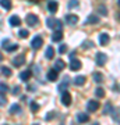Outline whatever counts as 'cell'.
I'll list each match as a JSON object with an SVG mask.
<instances>
[{
  "mask_svg": "<svg viewBox=\"0 0 120 125\" xmlns=\"http://www.w3.org/2000/svg\"><path fill=\"white\" fill-rule=\"evenodd\" d=\"M46 25L50 28V29H56V31H62V21L57 20L54 17H49L46 20Z\"/></svg>",
  "mask_w": 120,
  "mask_h": 125,
  "instance_id": "6da1fadb",
  "label": "cell"
},
{
  "mask_svg": "<svg viewBox=\"0 0 120 125\" xmlns=\"http://www.w3.org/2000/svg\"><path fill=\"white\" fill-rule=\"evenodd\" d=\"M1 49H4L6 52L11 53V52H15V50L18 49V45H17V43H14V45H10L9 39H4L3 42H1Z\"/></svg>",
  "mask_w": 120,
  "mask_h": 125,
  "instance_id": "7a4b0ae2",
  "label": "cell"
},
{
  "mask_svg": "<svg viewBox=\"0 0 120 125\" xmlns=\"http://www.w3.org/2000/svg\"><path fill=\"white\" fill-rule=\"evenodd\" d=\"M31 46H32L34 50L40 49V47L43 46V39H42V36H35V38L32 39V42H31Z\"/></svg>",
  "mask_w": 120,
  "mask_h": 125,
  "instance_id": "3957f363",
  "label": "cell"
},
{
  "mask_svg": "<svg viewBox=\"0 0 120 125\" xmlns=\"http://www.w3.org/2000/svg\"><path fill=\"white\" fill-rule=\"evenodd\" d=\"M68 86H70V78L66 76V78L63 79V82H60V85L57 86V89H59L60 93H63V92H66V90L68 89Z\"/></svg>",
  "mask_w": 120,
  "mask_h": 125,
  "instance_id": "277c9868",
  "label": "cell"
},
{
  "mask_svg": "<svg viewBox=\"0 0 120 125\" xmlns=\"http://www.w3.org/2000/svg\"><path fill=\"white\" fill-rule=\"evenodd\" d=\"M96 64H98L99 67H102V65H105L106 64V60H107V57H106V54L105 53H102V52H99V53H96Z\"/></svg>",
  "mask_w": 120,
  "mask_h": 125,
  "instance_id": "5b68a950",
  "label": "cell"
},
{
  "mask_svg": "<svg viewBox=\"0 0 120 125\" xmlns=\"http://www.w3.org/2000/svg\"><path fill=\"white\" fill-rule=\"evenodd\" d=\"M25 21H27V24L29 27H35L36 24L39 22V20H38V17H36L35 14H28L27 18H25Z\"/></svg>",
  "mask_w": 120,
  "mask_h": 125,
  "instance_id": "8992f818",
  "label": "cell"
},
{
  "mask_svg": "<svg viewBox=\"0 0 120 125\" xmlns=\"http://www.w3.org/2000/svg\"><path fill=\"white\" fill-rule=\"evenodd\" d=\"M99 107H101V104H99V102H96V100H89L88 104H87V108H88V111H91V113H95Z\"/></svg>",
  "mask_w": 120,
  "mask_h": 125,
  "instance_id": "52a82bcc",
  "label": "cell"
},
{
  "mask_svg": "<svg viewBox=\"0 0 120 125\" xmlns=\"http://www.w3.org/2000/svg\"><path fill=\"white\" fill-rule=\"evenodd\" d=\"M11 61H13L14 67H21L22 64L25 62V57H24V54H20V56H17V57H14Z\"/></svg>",
  "mask_w": 120,
  "mask_h": 125,
  "instance_id": "ba28073f",
  "label": "cell"
},
{
  "mask_svg": "<svg viewBox=\"0 0 120 125\" xmlns=\"http://www.w3.org/2000/svg\"><path fill=\"white\" fill-rule=\"evenodd\" d=\"M81 68V61L78 58H71L70 61V70L71 71H77V70H80Z\"/></svg>",
  "mask_w": 120,
  "mask_h": 125,
  "instance_id": "9c48e42d",
  "label": "cell"
},
{
  "mask_svg": "<svg viewBox=\"0 0 120 125\" xmlns=\"http://www.w3.org/2000/svg\"><path fill=\"white\" fill-rule=\"evenodd\" d=\"M62 103L64 106H70L71 104V96H70V93H68V90H66V92L62 93Z\"/></svg>",
  "mask_w": 120,
  "mask_h": 125,
  "instance_id": "30bf717a",
  "label": "cell"
},
{
  "mask_svg": "<svg viewBox=\"0 0 120 125\" xmlns=\"http://www.w3.org/2000/svg\"><path fill=\"white\" fill-rule=\"evenodd\" d=\"M66 22L70 24V25H74V24L78 22V17L76 14H67L66 15Z\"/></svg>",
  "mask_w": 120,
  "mask_h": 125,
  "instance_id": "8fae6325",
  "label": "cell"
},
{
  "mask_svg": "<svg viewBox=\"0 0 120 125\" xmlns=\"http://www.w3.org/2000/svg\"><path fill=\"white\" fill-rule=\"evenodd\" d=\"M9 22L11 27H20V24H21V20H20V17L18 15H11V17L9 18Z\"/></svg>",
  "mask_w": 120,
  "mask_h": 125,
  "instance_id": "7c38bea8",
  "label": "cell"
},
{
  "mask_svg": "<svg viewBox=\"0 0 120 125\" xmlns=\"http://www.w3.org/2000/svg\"><path fill=\"white\" fill-rule=\"evenodd\" d=\"M57 75H59V71L53 68V70H49V71H48V75H46V76H48V79H49V81L53 82V81L57 79Z\"/></svg>",
  "mask_w": 120,
  "mask_h": 125,
  "instance_id": "4fadbf2b",
  "label": "cell"
},
{
  "mask_svg": "<svg viewBox=\"0 0 120 125\" xmlns=\"http://www.w3.org/2000/svg\"><path fill=\"white\" fill-rule=\"evenodd\" d=\"M109 40H110V38H109L107 33H101V35H99V43L102 46H106L107 43H109Z\"/></svg>",
  "mask_w": 120,
  "mask_h": 125,
  "instance_id": "5bb4252c",
  "label": "cell"
},
{
  "mask_svg": "<svg viewBox=\"0 0 120 125\" xmlns=\"http://www.w3.org/2000/svg\"><path fill=\"white\" fill-rule=\"evenodd\" d=\"M77 121L81 122V124L88 122V121H89V115H87L85 113H78V114H77Z\"/></svg>",
  "mask_w": 120,
  "mask_h": 125,
  "instance_id": "9a60e30c",
  "label": "cell"
},
{
  "mask_svg": "<svg viewBox=\"0 0 120 125\" xmlns=\"http://www.w3.org/2000/svg\"><path fill=\"white\" fill-rule=\"evenodd\" d=\"M57 7H59V4H57V1H54V0H50L49 3H48V10H49L50 13H56Z\"/></svg>",
  "mask_w": 120,
  "mask_h": 125,
  "instance_id": "2e32d148",
  "label": "cell"
},
{
  "mask_svg": "<svg viewBox=\"0 0 120 125\" xmlns=\"http://www.w3.org/2000/svg\"><path fill=\"white\" fill-rule=\"evenodd\" d=\"M85 81H87V78H85L84 75H78V76H76V78H74V85L82 86L85 83Z\"/></svg>",
  "mask_w": 120,
  "mask_h": 125,
  "instance_id": "e0dca14e",
  "label": "cell"
},
{
  "mask_svg": "<svg viewBox=\"0 0 120 125\" xmlns=\"http://www.w3.org/2000/svg\"><path fill=\"white\" fill-rule=\"evenodd\" d=\"M45 57L48 58V60H52L54 57V49L52 46H48L46 47V53H45Z\"/></svg>",
  "mask_w": 120,
  "mask_h": 125,
  "instance_id": "ac0fdd59",
  "label": "cell"
},
{
  "mask_svg": "<svg viewBox=\"0 0 120 125\" xmlns=\"http://www.w3.org/2000/svg\"><path fill=\"white\" fill-rule=\"evenodd\" d=\"M62 39H63V32L62 31H56L53 35H52V40H53V42H60Z\"/></svg>",
  "mask_w": 120,
  "mask_h": 125,
  "instance_id": "d6986e66",
  "label": "cell"
},
{
  "mask_svg": "<svg viewBox=\"0 0 120 125\" xmlns=\"http://www.w3.org/2000/svg\"><path fill=\"white\" fill-rule=\"evenodd\" d=\"M31 75H32L31 70H27V71H24V72H21V74H20V78H21L22 81H28L29 78H31Z\"/></svg>",
  "mask_w": 120,
  "mask_h": 125,
  "instance_id": "ffe728a7",
  "label": "cell"
},
{
  "mask_svg": "<svg viewBox=\"0 0 120 125\" xmlns=\"http://www.w3.org/2000/svg\"><path fill=\"white\" fill-rule=\"evenodd\" d=\"M0 6L4 10H10L11 9V0H0Z\"/></svg>",
  "mask_w": 120,
  "mask_h": 125,
  "instance_id": "44dd1931",
  "label": "cell"
},
{
  "mask_svg": "<svg viewBox=\"0 0 120 125\" xmlns=\"http://www.w3.org/2000/svg\"><path fill=\"white\" fill-rule=\"evenodd\" d=\"M64 67H66V64L63 62V60H57V61L54 62V70H57V71L64 70Z\"/></svg>",
  "mask_w": 120,
  "mask_h": 125,
  "instance_id": "7402d4cb",
  "label": "cell"
},
{
  "mask_svg": "<svg viewBox=\"0 0 120 125\" xmlns=\"http://www.w3.org/2000/svg\"><path fill=\"white\" fill-rule=\"evenodd\" d=\"M10 113L11 114H18V113H21V107H20V104H13L11 107H10Z\"/></svg>",
  "mask_w": 120,
  "mask_h": 125,
  "instance_id": "603a6c76",
  "label": "cell"
},
{
  "mask_svg": "<svg viewBox=\"0 0 120 125\" xmlns=\"http://www.w3.org/2000/svg\"><path fill=\"white\" fill-rule=\"evenodd\" d=\"M98 22H99V17H96V15H89L87 18V24H98Z\"/></svg>",
  "mask_w": 120,
  "mask_h": 125,
  "instance_id": "cb8c5ba5",
  "label": "cell"
},
{
  "mask_svg": "<svg viewBox=\"0 0 120 125\" xmlns=\"http://www.w3.org/2000/svg\"><path fill=\"white\" fill-rule=\"evenodd\" d=\"M93 81L96 82V83H101L103 81V76H102V74H99V72H93Z\"/></svg>",
  "mask_w": 120,
  "mask_h": 125,
  "instance_id": "d4e9b609",
  "label": "cell"
},
{
  "mask_svg": "<svg viewBox=\"0 0 120 125\" xmlns=\"http://www.w3.org/2000/svg\"><path fill=\"white\" fill-rule=\"evenodd\" d=\"M0 71H1V74H3L4 76H11V74H13V72H11V70H10L9 67H1V70H0Z\"/></svg>",
  "mask_w": 120,
  "mask_h": 125,
  "instance_id": "484cf974",
  "label": "cell"
},
{
  "mask_svg": "<svg viewBox=\"0 0 120 125\" xmlns=\"http://www.w3.org/2000/svg\"><path fill=\"white\" fill-rule=\"evenodd\" d=\"M95 94H96V97H105V90L102 88H98L95 90Z\"/></svg>",
  "mask_w": 120,
  "mask_h": 125,
  "instance_id": "4316f807",
  "label": "cell"
},
{
  "mask_svg": "<svg viewBox=\"0 0 120 125\" xmlns=\"http://www.w3.org/2000/svg\"><path fill=\"white\" fill-rule=\"evenodd\" d=\"M113 113V108H112V103H106V106H105V110H103V113L105 114H109V113Z\"/></svg>",
  "mask_w": 120,
  "mask_h": 125,
  "instance_id": "83f0119b",
  "label": "cell"
},
{
  "mask_svg": "<svg viewBox=\"0 0 120 125\" xmlns=\"http://www.w3.org/2000/svg\"><path fill=\"white\" fill-rule=\"evenodd\" d=\"M78 6V0H70L68 1V9H76Z\"/></svg>",
  "mask_w": 120,
  "mask_h": 125,
  "instance_id": "f1b7e54d",
  "label": "cell"
},
{
  "mask_svg": "<svg viewBox=\"0 0 120 125\" xmlns=\"http://www.w3.org/2000/svg\"><path fill=\"white\" fill-rule=\"evenodd\" d=\"M18 35H20V38H27V36L29 35V32H28L27 29H20Z\"/></svg>",
  "mask_w": 120,
  "mask_h": 125,
  "instance_id": "f546056e",
  "label": "cell"
},
{
  "mask_svg": "<svg viewBox=\"0 0 120 125\" xmlns=\"http://www.w3.org/2000/svg\"><path fill=\"white\" fill-rule=\"evenodd\" d=\"M38 110H39V106H38V103L32 102V103H31V111H32V113H36Z\"/></svg>",
  "mask_w": 120,
  "mask_h": 125,
  "instance_id": "4dcf8cb0",
  "label": "cell"
},
{
  "mask_svg": "<svg viewBox=\"0 0 120 125\" xmlns=\"http://www.w3.org/2000/svg\"><path fill=\"white\" fill-rule=\"evenodd\" d=\"M0 92L1 93H7L9 92V86L6 85V83H0Z\"/></svg>",
  "mask_w": 120,
  "mask_h": 125,
  "instance_id": "1f68e13d",
  "label": "cell"
},
{
  "mask_svg": "<svg viewBox=\"0 0 120 125\" xmlns=\"http://www.w3.org/2000/svg\"><path fill=\"white\" fill-rule=\"evenodd\" d=\"M98 11L102 14V15H106V14H107V9L105 7V6H99V7H98Z\"/></svg>",
  "mask_w": 120,
  "mask_h": 125,
  "instance_id": "d6a6232c",
  "label": "cell"
},
{
  "mask_svg": "<svg viewBox=\"0 0 120 125\" xmlns=\"http://www.w3.org/2000/svg\"><path fill=\"white\" fill-rule=\"evenodd\" d=\"M53 118H54V113H49V114L45 115V121H52Z\"/></svg>",
  "mask_w": 120,
  "mask_h": 125,
  "instance_id": "836d02e7",
  "label": "cell"
},
{
  "mask_svg": "<svg viewBox=\"0 0 120 125\" xmlns=\"http://www.w3.org/2000/svg\"><path fill=\"white\" fill-rule=\"evenodd\" d=\"M4 104H7V99H6L4 96H1V94H0V106L3 107Z\"/></svg>",
  "mask_w": 120,
  "mask_h": 125,
  "instance_id": "e575fe53",
  "label": "cell"
},
{
  "mask_svg": "<svg viewBox=\"0 0 120 125\" xmlns=\"http://www.w3.org/2000/svg\"><path fill=\"white\" fill-rule=\"evenodd\" d=\"M67 52V46L66 45H60V47H59V53H66Z\"/></svg>",
  "mask_w": 120,
  "mask_h": 125,
  "instance_id": "d590c367",
  "label": "cell"
},
{
  "mask_svg": "<svg viewBox=\"0 0 120 125\" xmlns=\"http://www.w3.org/2000/svg\"><path fill=\"white\" fill-rule=\"evenodd\" d=\"M20 90H21L20 86H14L13 88V94H20Z\"/></svg>",
  "mask_w": 120,
  "mask_h": 125,
  "instance_id": "8d00e7d4",
  "label": "cell"
},
{
  "mask_svg": "<svg viewBox=\"0 0 120 125\" xmlns=\"http://www.w3.org/2000/svg\"><path fill=\"white\" fill-rule=\"evenodd\" d=\"M0 60H3V56H1V52H0Z\"/></svg>",
  "mask_w": 120,
  "mask_h": 125,
  "instance_id": "74e56055",
  "label": "cell"
},
{
  "mask_svg": "<svg viewBox=\"0 0 120 125\" xmlns=\"http://www.w3.org/2000/svg\"><path fill=\"white\" fill-rule=\"evenodd\" d=\"M117 4H119V7H120V0H117Z\"/></svg>",
  "mask_w": 120,
  "mask_h": 125,
  "instance_id": "f35d334b",
  "label": "cell"
},
{
  "mask_svg": "<svg viewBox=\"0 0 120 125\" xmlns=\"http://www.w3.org/2000/svg\"><path fill=\"white\" fill-rule=\"evenodd\" d=\"M93 125H99V124H98V122H95V124H93Z\"/></svg>",
  "mask_w": 120,
  "mask_h": 125,
  "instance_id": "ab89813d",
  "label": "cell"
},
{
  "mask_svg": "<svg viewBox=\"0 0 120 125\" xmlns=\"http://www.w3.org/2000/svg\"><path fill=\"white\" fill-rule=\"evenodd\" d=\"M34 125H38V124H34Z\"/></svg>",
  "mask_w": 120,
  "mask_h": 125,
  "instance_id": "60d3db41",
  "label": "cell"
},
{
  "mask_svg": "<svg viewBox=\"0 0 120 125\" xmlns=\"http://www.w3.org/2000/svg\"><path fill=\"white\" fill-rule=\"evenodd\" d=\"M4 125H7V124H4Z\"/></svg>",
  "mask_w": 120,
  "mask_h": 125,
  "instance_id": "b9f144b4",
  "label": "cell"
}]
</instances>
